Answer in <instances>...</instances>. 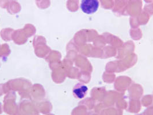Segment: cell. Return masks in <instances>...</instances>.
<instances>
[{
    "label": "cell",
    "instance_id": "obj_1",
    "mask_svg": "<svg viewBox=\"0 0 153 115\" xmlns=\"http://www.w3.org/2000/svg\"><path fill=\"white\" fill-rule=\"evenodd\" d=\"M99 7V0H82L81 8L82 12L88 15L96 13Z\"/></svg>",
    "mask_w": 153,
    "mask_h": 115
},
{
    "label": "cell",
    "instance_id": "obj_2",
    "mask_svg": "<svg viewBox=\"0 0 153 115\" xmlns=\"http://www.w3.org/2000/svg\"><path fill=\"white\" fill-rule=\"evenodd\" d=\"M88 88L84 84H78L73 89V93L76 98L81 99H83L86 94Z\"/></svg>",
    "mask_w": 153,
    "mask_h": 115
}]
</instances>
